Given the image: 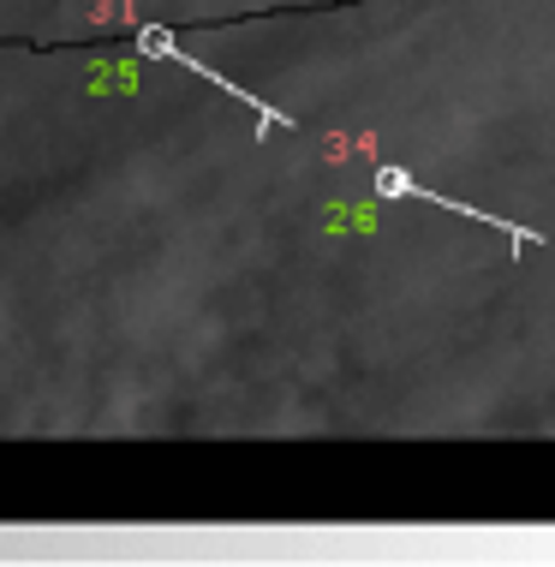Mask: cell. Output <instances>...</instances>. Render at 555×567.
Here are the masks:
<instances>
[{"instance_id":"obj_1","label":"cell","mask_w":555,"mask_h":567,"mask_svg":"<svg viewBox=\"0 0 555 567\" xmlns=\"http://www.w3.org/2000/svg\"><path fill=\"white\" fill-rule=\"evenodd\" d=\"M377 197H419V204H430V209H449V216L484 221V227H496V234L507 239V251H514V257H526L532 245H544V234H532L526 221H507V216H484V209L460 204V197H442V192H430V186H419V179H412L407 167H377Z\"/></svg>"},{"instance_id":"obj_2","label":"cell","mask_w":555,"mask_h":567,"mask_svg":"<svg viewBox=\"0 0 555 567\" xmlns=\"http://www.w3.org/2000/svg\"><path fill=\"white\" fill-rule=\"evenodd\" d=\"M137 54H144V60H174V66H185V72H197V79H204V84H215V90H222V96H234L239 109H251V114H257V132L292 126V120H287L281 109H269V102H257L251 90H239L234 79H227V72H209V66H197V60L185 54V49H179L174 37H167L162 24H144V30H137Z\"/></svg>"}]
</instances>
